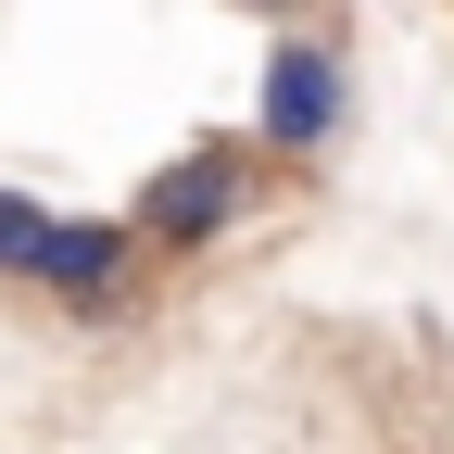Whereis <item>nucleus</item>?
I'll return each mask as SVG.
<instances>
[{
	"label": "nucleus",
	"mask_w": 454,
	"mask_h": 454,
	"mask_svg": "<svg viewBox=\"0 0 454 454\" xmlns=\"http://www.w3.org/2000/svg\"><path fill=\"white\" fill-rule=\"evenodd\" d=\"M51 240H64V215H51L38 190H0V278H13V291H38Z\"/></svg>",
	"instance_id": "20e7f679"
},
{
	"label": "nucleus",
	"mask_w": 454,
	"mask_h": 454,
	"mask_svg": "<svg viewBox=\"0 0 454 454\" xmlns=\"http://www.w3.org/2000/svg\"><path fill=\"white\" fill-rule=\"evenodd\" d=\"M240 13H303V0H240Z\"/></svg>",
	"instance_id": "39448f33"
},
{
	"label": "nucleus",
	"mask_w": 454,
	"mask_h": 454,
	"mask_svg": "<svg viewBox=\"0 0 454 454\" xmlns=\"http://www.w3.org/2000/svg\"><path fill=\"white\" fill-rule=\"evenodd\" d=\"M253 190H265V164L240 152V139H190L177 164H152L139 177V202H127V227L177 265V253H215L227 227H253Z\"/></svg>",
	"instance_id": "f257e3e1"
},
{
	"label": "nucleus",
	"mask_w": 454,
	"mask_h": 454,
	"mask_svg": "<svg viewBox=\"0 0 454 454\" xmlns=\"http://www.w3.org/2000/svg\"><path fill=\"white\" fill-rule=\"evenodd\" d=\"M340 127H354V64H340V38L291 26V38L265 51V89H253V139H265L278 164H328V152H340Z\"/></svg>",
	"instance_id": "f03ea898"
},
{
	"label": "nucleus",
	"mask_w": 454,
	"mask_h": 454,
	"mask_svg": "<svg viewBox=\"0 0 454 454\" xmlns=\"http://www.w3.org/2000/svg\"><path fill=\"white\" fill-rule=\"evenodd\" d=\"M139 253H152V240H139L127 215H64V240H51V265H38V303L76 316V328H114V316H127Z\"/></svg>",
	"instance_id": "7ed1b4c3"
}]
</instances>
